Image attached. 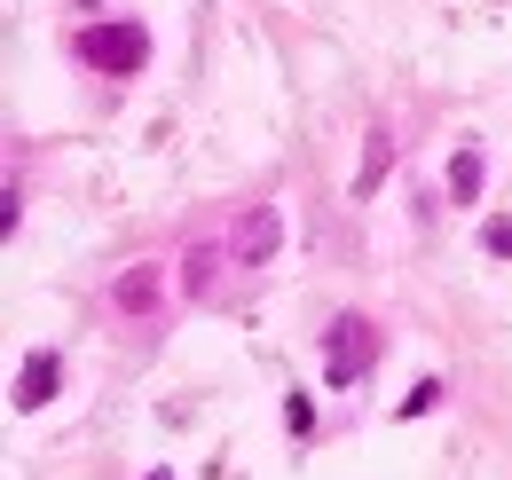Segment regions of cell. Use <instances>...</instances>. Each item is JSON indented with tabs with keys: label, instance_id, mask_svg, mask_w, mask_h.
I'll return each instance as SVG.
<instances>
[{
	"label": "cell",
	"instance_id": "cell-1",
	"mask_svg": "<svg viewBox=\"0 0 512 480\" xmlns=\"http://www.w3.org/2000/svg\"><path fill=\"white\" fill-rule=\"evenodd\" d=\"M79 63H95L103 79H134V71L150 63V32H142L134 16H103V24L79 32Z\"/></svg>",
	"mask_w": 512,
	"mask_h": 480
},
{
	"label": "cell",
	"instance_id": "cell-2",
	"mask_svg": "<svg viewBox=\"0 0 512 480\" xmlns=\"http://www.w3.org/2000/svg\"><path fill=\"white\" fill-rule=\"evenodd\" d=\"M371 362H379V331H371L363 315H339V323L323 331V378H331V386H355Z\"/></svg>",
	"mask_w": 512,
	"mask_h": 480
},
{
	"label": "cell",
	"instance_id": "cell-3",
	"mask_svg": "<svg viewBox=\"0 0 512 480\" xmlns=\"http://www.w3.org/2000/svg\"><path fill=\"white\" fill-rule=\"evenodd\" d=\"M158 300H166V268L158 260H134V268L111 276V307L119 315H158Z\"/></svg>",
	"mask_w": 512,
	"mask_h": 480
},
{
	"label": "cell",
	"instance_id": "cell-4",
	"mask_svg": "<svg viewBox=\"0 0 512 480\" xmlns=\"http://www.w3.org/2000/svg\"><path fill=\"white\" fill-rule=\"evenodd\" d=\"M276 244H284V213H276V205H253V213L237 221V244H229V260H237V268H260Z\"/></svg>",
	"mask_w": 512,
	"mask_h": 480
},
{
	"label": "cell",
	"instance_id": "cell-5",
	"mask_svg": "<svg viewBox=\"0 0 512 480\" xmlns=\"http://www.w3.org/2000/svg\"><path fill=\"white\" fill-rule=\"evenodd\" d=\"M56 386H64V355H32L16 370V410H40V402H56Z\"/></svg>",
	"mask_w": 512,
	"mask_h": 480
},
{
	"label": "cell",
	"instance_id": "cell-6",
	"mask_svg": "<svg viewBox=\"0 0 512 480\" xmlns=\"http://www.w3.org/2000/svg\"><path fill=\"white\" fill-rule=\"evenodd\" d=\"M221 268H237V260H229L221 244H197L190 260H182V292H190V300H213V284H221Z\"/></svg>",
	"mask_w": 512,
	"mask_h": 480
},
{
	"label": "cell",
	"instance_id": "cell-7",
	"mask_svg": "<svg viewBox=\"0 0 512 480\" xmlns=\"http://www.w3.org/2000/svg\"><path fill=\"white\" fill-rule=\"evenodd\" d=\"M481 181H489L481 150H473V142H457V150H449V197H457V205H481Z\"/></svg>",
	"mask_w": 512,
	"mask_h": 480
},
{
	"label": "cell",
	"instance_id": "cell-8",
	"mask_svg": "<svg viewBox=\"0 0 512 480\" xmlns=\"http://www.w3.org/2000/svg\"><path fill=\"white\" fill-rule=\"evenodd\" d=\"M386 166H394V134L371 126V142H363V174H355V197H371V189L386 181Z\"/></svg>",
	"mask_w": 512,
	"mask_h": 480
},
{
	"label": "cell",
	"instance_id": "cell-9",
	"mask_svg": "<svg viewBox=\"0 0 512 480\" xmlns=\"http://www.w3.org/2000/svg\"><path fill=\"white\" fill-rule=\"evenodd\" d=\"M434 402H442V378H418V386H410V394H402V402H394V418L410 425V418H426V410H434Z\"/></svg>",
	"mask_w": 512,
	"mask_h": 480
},
{
	"label": "cell",
	"instance_id": "cell-10",
	"mask_svg": "<svg viewBox=\"0 0 512 480\" xmlns=\"http://www.w3.org/2000/svg\"><path fill=\"white\" fill-rule=\"evenodd\" d=\"M284 425H292V433H308V425H316V402H308V394H292V402H284Z\"/></svg>",
	"mask_w": 512,
	"mask_h": 480
},
{
	"label": "cell",
	"instance_id": "cell-11",
	"mask_svg": "<svg viewBox=\"0 0 512 480\" xmlns=\"http://www.w3.org/2000/svg\"><path fill=\"white\" fill-rule=\"evenodd\" d=\"M481 244H489L497 260H512V221H489V229H481Z\"/></svg>",
	"mask_w": 512,
	"mask_h": 480
},
{
	"label": "cell",
	"instance_id": "cell-12",
	"mask_svg": "<svg viewBox=\"0 0 512 480\" xmlns=\"http://www.w3.org/2000/svg\"><path fill=\"white\" fill-rule=\"evenodd\" d=\"M142 480H174V473H142Z\"/></svg>",
	"mask_w": 512,
	"mask_h": 480
},
{
	"label": "cell",
	"instance_id": "cell-13",
	"mask_svg": "<svg viewBox=\"0 0 512 480\" xmlns=\"http://www.w3.org/2000/svg\"><path fill=\"white\" fill-rule=\"evenodd\" d=\"M79 8H95V0H79Z\"/></svg>",
	"mask_w": 512,
	"mask_h": 480
}]
</instances>
